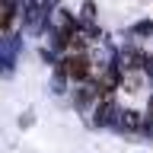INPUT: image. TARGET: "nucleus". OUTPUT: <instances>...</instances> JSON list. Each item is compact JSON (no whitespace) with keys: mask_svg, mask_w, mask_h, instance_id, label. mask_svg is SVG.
<instances>
[{"mask_svg":"<svg viewBox=\"0 0 153 153\" xmlns=\"http://www.w3.org/2000/svg\"><path fill=\"white\" fill-rule=\"evenodd\" d=\"M10 26H13V7L7 0H0V32H7Z\"/></svg>","mask_w":153,"mask_h":153,"instance_id":"f257e3e1","label":"nucleus"}]
</instances>
